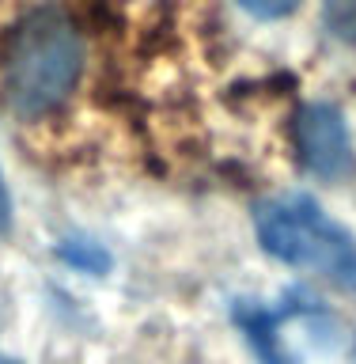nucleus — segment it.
<instances>
[{"label": "nucleus", "mask_w": 356, "mask_h": 364, "mask_svg": "<svg viewBox=\"0 0 356 364\" xmlns=\"http://www.w3.org/2000/svg\"><path fill=\"white\" fill-rule=\"evenodd\" d=\"M296 148L303 167L318 178H341L352 171L349 125L330 102H311L296 114Z\"/></svg>", "instance_id": "nucleus-3"}, {"label": "nucleus", "mask_w": 356, "mask_h": 364, "mask_svg": "<svg viewBox=\"0 0 356 364\" xmlns=\"http://www.w3.org/2000/svg\"><path fill=\"white\" fill-rule=\"evenodd\" d=\"M261 247L284 266L318 273V277L356 292V239L303 193L261 201L254 213Z\"/></svg>", "instance_id": "nucleus-2"}, {"label": "nucleus", "mask_w": 356, "mask_h": 364, "mask_svg": "<svg viewBox=\"0 0 356 364\" xmlns=\"http://www.w3.org/2000/svg\"><path fill=\"white\" fill-rule=\"evenodd\" d=\"M11 228V193L4 186V175H0V235Z\"/></svg>", "instance_id": "nucleus-6"}, {"label": "nucleus", "mask_w": 356, "mask_h": 364, "mask_svg": "<svg viewBox=\"0 0 356 364\" xmlns=\"http://www.w3.org/2000/svg\"><path fill=\"white\" fill-rule=\"evenodd\" d=\"M239 4L258 19H284V16H292V11L300 8V0H239Z\"/></svg>", "instance_id": "nucleus-5"}, {"label": "nucleus", "mask_w": 356, "mask_h": 364, "mask_svg": "<svg viewBox=\"0 0 356 364\" xmlns=\"http://www.w3.org/2000/svg\"><path fill=\"white\" fill-rule=\"evenodd\" d=\"M84 73V38L65 8L38 4L11 27L0 57L4 99L19 118H42L72 95Z\"/></svg>", "instance_id": "nucleus-1"}, {"label": "nucleus", "mask_w": 356, "mask_h": 364, "mask_svg": "<svg viewBox=\"0 0 356 364\" xmlns=\"http://www.w3.org/2000/svg\"><path fill=\"white\" fill-rule=\"evenodd\" d=\"M326 31L341 42H356V0H323Z\"/></svg>", "instance_id": "nucleus-4"}, {"label": "nucleus", "mask_w": 356, "mask_h": 364, "mask_svg": "<svg viewBox=\"0 0 356 364\" xmlns=\"http://www.w3.org/2000/svg\"><path fill=\"white\" fill-rule=\"evenodd\" d=\"M0 364H19V360H8V357H0Z\"/></svg>", "instance_id": "nucleus-7"}]
</instances>
